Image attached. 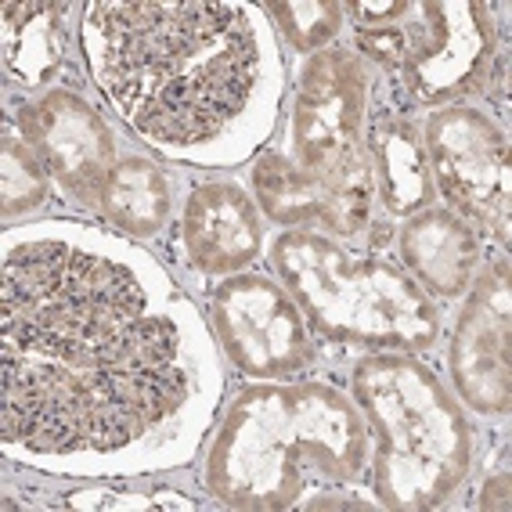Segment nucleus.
<instances>
[{
    "mask_svg": "<svg viewBox=\"0 0 512 512\" xmlns=\"http://www.w3.org/2000/svg\"><path fill=\"white\" fill-rule=\"evenodd\" d=\"M0 339L163 412L188 397L174 321L148 314L134 271L65 242H26L4 256Z\"/></svg>",
    "mask_w": 512,
    "mask_h": 512,
    "instance_id": "nucleus-1",
    "label": "nucleus"
},
{
    "mask_svg": "<svg viewBox=\"0 0 512 512\" xmlns=\"http://www.w3.org/2000/svg\"><path fill=\"white\" fill-rule=\"evenodd\" d=\"M83 47L119 112L177 148L217 138L246 109L260 69L235 4H91Z\"/></svg>",
    "mask_w": 512,
    "mask_h": 512,
    "instance_id": "nucleus-2",
    "label": "nucleus"
},
{
    "mask_svg": "<svg viewBox=\"0 0 512 512\" xmlns=\"http://www.w3.org/2000/svg\"><path fill=\"white\" fill-rule=\"evenodd\" d=\"M368 430L347 397L321 383H267L238 394L220 422L206 487L235 509H293L311 484L365 469Z\"/></svg>",
    "mask_w": 512,
    "mask_h": 512,
    "instance_id": "nucleus-3",
    "label": "nucleus"
},
{
    "mask_svg": "<svg viewBox=\"0 0 512 512\" xmlns=\"http://www.w3.org/2000/svg\"><path fill=\"white\" fill-rule=\"evenodd\" d=\"M368 76L347 51H318L296 83L293 152H264L253 166L256 202L285 228L325 224L357 235L372 217V166L365 152Z\"/></svg>",
    "mask_w": 512,
    "mask_h": 512,
    "instance_id": "nucleus-4",
    "label": "nucleus"
},
{
    "mask_svg": "<svg viewBox=\"0 0 512 512\" xmlns=\"http://www.w3.org/2000/svg\"><path fill=\"white\" fill-rule=\"evenodd\" d=\"M354 401L375 433V498L401 512L448 502L473 462V433L433 368L372 354L354 368Z\"/></svg>",
    "mask_w": 512,
    "mask_h": 512,
    "instance_id": "nucleus-5",
    "label": "nucleus"
},
{
    "mask_svg": "<svg viewBox=\"0 0 512 512\" xmlns=\"http://www.w3.org/2000/svg\"><path fill=\"white\" fill-rule=\"evenodd\" d=\"M271 264L303 318L332 343L415 354L440 332L430 293L386 256H354L314 231H285L271 246Z\"/></svg>",
    "mask_w": 512,
    "mask_h": 512,
    "instance_id": "nucleus-6",
    "label": "nucleus"
},
{
    "mask_svg": "<svg viewBox=\"0 0 512 512\" xmlns=\"http://www.w3.org/2000/svg\"><path fill=\"white\" fill-rule=\"evenodd\" d=\"M357 26V47L372 62L401 73V83L430 105H458V98L491 83L494 29L487 4H343Z\"/></svg>",
    "mask_w": 512,
    "mask_h": 512,
    "instance_id": "nucleus-7",
    "label": "nucleus"
},
{
    "mask_svg": "<svg viewBox=\"0 0 512 512\" xmlns=\"http://www.w3.org/2000/svg\"><path fill=\"white\" fill-rule=\"evenodd\" d=\"M433 188L448 199L451 213L473 220L505 249L512 242V174L509 141L502 127L466 105H444L430 116L426 130Z\"/></svg>",
    "mask_w": 512,
    "mask_h": 512,
    "instance_id": "nucleus-8",
    "label": "nucleus"
},
{
    "mask_svg": "<svg viewBox=\"0 0 512 512\" xmlns=\"http://www.w3.org/2000/svg\"><path fill=\"white\" fill-rule=\"evenodd\" d=\"M210 314L228 357L253 379H293L314 365V339L296 300L264 275H228Z\"/></svg>",
    "mask_w": 512,
    "mask_h": 512,
    "instance_id": "nucleus-9",
    "label": "nucleus"
},
{
    "mask_svg": "<svg viewBox=\"0 0 512 512\" xmlns=\"http://www.w3.org/2000/svg\"><path fill=\"white\" fill-rule=\"evenodd\" d=\"M451 375L462 401L480 415H505L512 401V289L509 260L480 271L451 339Z\"/></svg>",
    "mask_w": 512,
    "mask_h": 512,
    "instance_id": "nucleus-10",
    "label": "nucleus"
},
{
    "mask_svg": "<svg viewBox=\"0 0 512 512\" xmlns=\"http://www.w3.org/2000/svg\"><path fill=\"white\" fill-rule=\"evenodd\" d=\"M15 123L47 170L80 206H101L105 184L116 166V145L105 119L73 91H51L37 105H22Z\"/></svg>",
    "mask_w": 512,
    "mask_h": 512,
    "instance_id": "nucleus-11",
    "label": "nucleus"
},
{
    "mask_svg": "<svg viewBox=\"0 0 512 512\" xmlns=\"http://www.w3.org/2000/svg\"><path fill=\"white\" fill-rule=\"evenodd\" d=\"M184 249L206 275H235L260 249V217L235 184H202L184 206Z\"/></svg>",
    "mask_w": 512,
    "mask_h": 512,
    "instance_id": "nucleus-12",
    "label": "nucleus"
},
{
    "mask_svg": "<svg viewBox=\"0 0 512 512\" xmlns=\"http://www.w3.org/2000/svg\"><path fill=\"white\" fill-rule=\"evenodd\" d=\"M397 253L426 293L458 296L480 271V235L451 210H422L397 231Z\"/></svg>",
    "mask_w": 512,
    "mask_h": 512,
    "instance_id": "nucleus-13",
    "label": "nucleus"
},
{
    "mask_svg": "<svg viewBox=\"0 0 512 512\" xmlns=\"http://www.w3.org/2000/svg\"><path fill=\"white\" fill-rule=\"evenodd\" d=\"M365 152L372 166L375 195L383 199L386 210L401 217L430 210L437 188H433L426 141L412 119L394 116V112L375 116L365 134Z\"/></svg>",
    "mask_w": 512,
    "mask_h": 512,
    "instance_id": "nucleus-14",
    "label": "nucleus"
},
{
    "mask_svg": "<svg viewBox=\"0 0 512 512\" xmlns=\"http://www.w3.org/2000/svg\"><path fill=\"white\" fill-rule=\"evenodd\" d=\"M170 177L159 166L145 159H123L112 166L105 195H101V210L116 228L130 235H156L170 217Z\"/></svg>",
    "mask_w": 512,
    "mask_h": 512,
    "instance_id": "nucleus-15",
    "label": "nucleus"
},
{
    "mask_svg": "<svg viewBox=\"0 0 512 512\" xmlns=\"http://www.w3.org/2000/svg\"><path fill=\"white\" fill-rule=\"evenodd\" d=\"M62 4H8L4 8V58L26 83H44L62 62Z\"/></svg>",
    "mask_w": 512,
    "mask_h": 512,
    "instance_id": "nucleus-16",
    "label": "nucleus"
},
{
    "mask_svg": "<svg viewBox=\"0 0 512 512\" xmlns=\"http://www.w3.org/2000/svg\"><path fill=\"white\" fill-rule=\"evenodd\" d=\"M0 188H4V217L37 210L51 192V170L26 134H15V119L4 127V156H0Z\"/></svg>",
    "mask_w": 512,
    "mask_h": 512,
    "instance_id": "nucleus-17",
    "label": "nucleus"
},
{
    "mask_svg": "<svg viewBox=\"0 0 512 512\" xmlns=\"http://www.w3.org/2000/svg\"><path fill=\"white\" fill-rule=\"evenodd\" d=\"M267 11L278 19L296 51H318L321 44H329L343 29L347 15V8L336 0H289V4H267Z\"/></svg>",
    "mask_w": 512,
    "mask_h": 512,
    "instance_id": "nucleus-18",
    "label": "nucleus"
},
{
    "mask_svg": "<svg viewBox=\"0 0 512 512\" xmlns=\"http://www.w3.org/2000/svg\"><path fill=\"white\" fill-rule=\"evenodd\" d=\"M480 509H509V476L487 480L484 494H480Z\"/></svg>",
    "mask_w": 512,
    "mask_h": 512,
    "instance_id": "nucleus-19",
    "label": "nucleus"
},
{
    "mask_svg": "<svg viewBox=\"0 0 512 512\" xmlns=\"http://www.w3.org/2000/svg\"><path fill=\"white\" fill-rule=\"evenodd\" d=\"M303 509H365V502H357V498H339V494H325V498H311Z\"/></svg>",
    "mask_w": 512,
    "mask_h": 512,
    "instance_id": "nucleus-20",
    "label": "nucleus"
}]
</instances>
